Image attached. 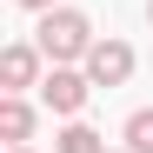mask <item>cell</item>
<instances>
[{
    "label": "cell",
    "mask_w": 153,
    "mask_h": 153,
    "mask_svg": "<svg viewBox=\"0 0 153 153\" xmlns=\"http://www.w3.org/2000/svg\"><path fill=\"white\" fill-rule=\"evenodd\" d=\"M33 40H40V53L53 60V67H80L100 33H93V20H87L80 7H47L40 27H33Z\"/></svg>",
    "instance_id": "6da1fadb"
},
{
    "label": "cell",
    "mask_w": 153,
    "mask_h": 153,
    "mask_svg": "<svg viewBox=\"0 0 153 153\" xmlns=\"http://www.w3.org/2000/svg\"><path fill=\"white\" fill-rule=\"evenodd\" d=\"M87 100H93L87 67H47V80H40V107H47V113L80 120V107H87Z\"/></svg>",
    "instance_id": "7a4b0ae2"
},
{
    "label": "cell",
    "mask_w": 153,
    "mask_h": 153,
    "mask_svg": "<svg viewBox=\"0 0 153 153\" xmlns=\"http://www.w3.org/2000/svg\"><path fill=\"white\" fill-rule=\"evenodd\" d=\"M47 67H53V60L40 53V40H7V53H0V93H27V87H40Z\"/></svg>",
    "instance_id": "3957f363"
},
{
    "label": "cell",
    "mask_w": 153,
    "mask_h": 153,
    "mask_svg": "<svg viewBox=\"0 0 153 153\" xmlns=\"http://www.w3.org/2000/svg\"><path fill=\"white\" fill-rule=\"evenodd\" d=\"M80 67H87V80H93V87H126V80H133V67H140V53H133L126 40L107 33V40H93V53H87Z\"/></svg>",
    "instance_id": "277c9868"
},
{
    "label": "cell",
    "mask_w": 153,
    "mask_h": 153,
    "mask_svg": "<svg viewBox=\"0 0 153 153\" xmlns=\"http://www.w3.org/2000/svg\"><path fill=\"white\" fill-rule=\"evenodd\" d=\"M33 126H40V113H33L27 93H0V140H7V146H27Z\"/></svg>",
    "instance_id": "5b68a950"
},
{
    "label": "cell",
    "mask_w": 153,
    "mask_h": 153,
    "mask_svg": "<svg viewBox=\"0 0 153 153\" xmlns=\"http://www.w3.org/2000/svg\"><path fill=\"white\" fill-rule=\"evenodd\" d=\"M53 153H107V133H93L87 120H67L53 133Z\"/></svg>",
    "instance_id": "8992f818"
},
{
    "label": "cell",
    "mask_w": 153,
    "mask_h": 153,
    "mask_svg": "<svg viewBox=\"0 0 153 153\" xmlns=\"http://www.w3.org/2000/svg\"><path fill=\"white\" fill-rule=\"evenodd\" d=\"M126 146H133V153H153V107H133V113H126Z\"/></svg>",
    "instance_id": "52a82bcc"
},
{
    "label": "cell",
    "mask_w": 153,
    "mask_h": 153,
    "mask_svg": "<svg viewBox=\"0 0 153 153\" xmlns=\"http://www.w3.org/2000/svg\"><path fill=\"white\" fill-rule=\"evenodd\" d=\"M13 7H27V13H47V7H60V0H13Z\"/></svg>",
    "instance_id": "ba28073f"
},
{
    "label": "cell",
    "mask_w": 153,
    "mask_h": 153,
    "mask_svg": "<svg viewBox=\"0 0 153 153\" xmlns=\"http://www.w3.org/2000/svg\"><path fill=\"white\" fill-rule=\"evenodd\" d=\"M7 153H33V146H7Z\"/></svg>",
    "instance_id": "9c48e42d"
},
{
    "label": "cell",
    "mask_w": 153,
    "mask_h": 153,
    "mask_svg": "<svg viewBox=\"0 0 153 153\" xmlns=\"http://www.w3.org/2000/svg\"><path fill=\"white\" fill-rule=\"evenodd\" d=\"M107 153H133V146H107Z\"/></svg>",
    "instance_id": "30bf717a"
},
{
    "label": "cell",
    "mask_w": 153,
    "mask_h": 153,
    "mask_svg": "<svg viewBox=\"0 0 153 153\" xmlns=\"http://www.w3.org/2000/svg\"><path fill=\"white\" fill-rule=\"evenodd\" d=\"M146 20H153V0H146Z\"/></svg>",
    "instance_id": "8fae6325"
}]
</instances>
